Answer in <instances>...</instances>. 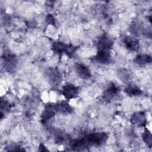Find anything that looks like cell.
I'll return each instance as SVG.
<instances>
[{"instance_id":"1","label":"cell","mask_w":152,"mask_h":152,"mask_svg":"<svg viewBox=\"0 0 152 152\" xmlns=\"http://www.w3.org/2000/svg\"><path fill=\"white\" fill-rule=\"evenodd\" d=\"M108 138L107 134L104 132H97L91 133L85 137L88 145L100 146L106 142Z\"/></svg>"},{"instance_id":"2","label":"cell","mask_w":152,"mask_h":152,"mask_svg":"<svg viewBox=\"0 0 152 152\" xmlns=\"http://www.w3.org/2000/svg\"><path fill=\"white\" fill-rule=\"evenodd\" d=\"M94 62L99 64H108L112 61L109 50H99L96 55L93 58Z\"/></svg>"},{"instance_id":"3","label":"cell","mask_w":152,"mask_h":152,"mask_svg":"<svg viewBox=\"0 0 152 152\" xmlns=\"http://www.w3.org/2000/svg\"><path fill=\"white\" fill-rule=\"evenodd\" d=\"M78 87L71 83H67L62 88L61 93L68 100L75 98L78 94Z\"/></svg>"},{"instance_id":"4","label":"cell","mask_w":152,"mask_h":152,"mask_svg":"<svg viewBox=\"0 0 152 152\" xmlns=\"http://www.w3.org/2000/svg\"><path fill=\"white\" fill-rule=\"evenodd\" d=\"M55 112H56L55 104H47L41 115V120L42 122H46L49 119H50L55 115Z\"/></svg>"},{"instance_id":"5","label":"cell","mask_w":152,"mask_h":152,"mask_svg":"<svg viewBox=\"0 0 152 152\" xmlns=\"http://www.w3.org/2000/svg\"><path fill=\"white\" fill-rule=\"evenodd\" d=\"M124 42L126 49L131 52H137L140 48L138 40L132 37H126L124 39Z\"/></svg>"},{"instance_id":"6","label":"cell","mask_w":152,"mask_h":152,"mask_svg":"<svg viewBox=\"0 0 152 152\" xmlns=\"http://www.w3.org/2000/svg\"><path fill=\"white\" fill-rule=\"evenodd\" d=\"M75 70L78 75L83 79H88L91 76L89 68L83 64H77Z\"/></svg>"},{"instance_id":"7","label":"cell","mask_w":152,"mask_h":152,"mask_svg":"<svg viewBox=\"0 0 152 152\" xmlns=\"http://www.w3.org/2000/svg\"><path fill=\"white\" fill-rule=\"evenodd\" d=\"M113 45L112 39L107 35H103L97 42L99 50H110Z\"/></svg>"},{"instance_id":"8","label":"cell","mask_w":152,"mask_h":152,"mask_svg":"<svg viewBox=\"0 0 152 152\" xmlns=\"http://www.w3.org/2000/svg\"><path fill=\"white\" fill-rule=\"evenodd\" d=\"M131 122L137 126H142L145 124L146 119L143 112H138L134 114L131 118Z\"/></svg>"},{"instance_id":"9","label":"cell","mask_w":152,"mask_h":152,"mask_svg":"<svg viewBox=\"0 0 152 152\" xmlns=\"http://www.w3.org/2000/svg\"><path fill=\"white\" fill-rule=\"evenodd\" d=\"M119 92V89L114 84H111L104 93V98L106 100H111L116 96Z\"/></svg>"},{"instance_id":"10","label":"cell","mask_w":152,"mask_h":152,"mask_svg":"<svg viewBox=\"0 0 152 152\" xmlns=\"http://www.w3.org/2000/svg\"><path fill=\"white\" fill-rule=\"evenodd\" d=\"M67 46L68 45L64 43V42L56 41L53 43L52 45V50L57 55H62V53H65Z\"/></svg>"},{"instance_id":"11","label":"cell","mask_w":152,"mask_h":152,"mask_svg":"<svg viewBox=\"0 0 152 152\" xmlns=\"http://www.w3.org/2000/svg\"><path fill=\"white\" fill-rule=\"evenodd\" d=\"M56 112H59L63 113H69L72 111V107L66 102H61L55 104Z\"/></svg>"},{"instance_id":"12","label":"cell","mask_w":152,"mask_h":152,"mask_svg":"<svg viewBox=\"0 0 152 152\" xmlns=\"http://www.w3.org/2000/svg\"><path fill=\"white\" fill-rule=\"evenodd\" d=\"M151 61V58L150 56L145 54H140L136 56L135 59V62L138 65H145L150 63Z\"/></svg>"},{"instance_id":"13","label":"cell","mask_w":152,"mask_h":152,"mask_svg":"<svg viewBox=\"0 0 152 152\" xmlns=\"http://www.w3.org/2000/svg\"><path fill=\"white\" fill-rule=\"evenodd\" d=\"M17 64V60L14 55H8L5 58V65L9 71L15 67Z\"/></svg>"},{"instance_id":"14","label":"cell","mask_w":152,"mask_h":152,"mask_svg":"<svg viewBox=\"0 0 152 152\" xmlns=\"http://www.w3.org/2000/svg\"><path fill=\"white\" fill-rule=\"evenodd\" d=\"M125 92L129 96H138L141 95L142 93L141 90L138 87L134 85L128 86L125 88Z\"/></svg>"},{"instance_id":"15","label":"cell","mask_w":152,"mask_h":152,"mask_svg":"<svg viewBox=\"0 0 152 152\" xmlns=\"http://www.w3.org/2000/svg\"><path fill=\"white\" fill-rule=\"evenodd\" d=\"M142 138L144 140V141L147 143L150 146H151V134L150 133V131H148V129H145L142 135Z\"/></svg>"},{"instance_id":"16","label":"cell","mask_w":152,"mask_h":152,"mask_svg":"<svg viewBox=\"0 0 152 152\" xmlns=\"http://www.w3.org/2000/svg\"><path fill=\"white\" fill-rule=\"evenodd\" d=\"M46 21V23L49 24L53 25V26H54L55 24V19L54 17L53 16V15H52V14H48L47 15Z\"/></svg>"}]
</instances>
